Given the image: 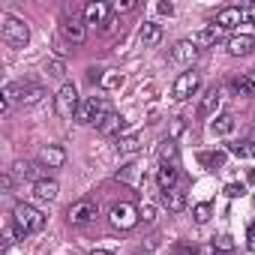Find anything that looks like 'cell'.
<instances>
[{"instance_id": "21", "label": "cell", "mask_w": 255, "mask_h": 255, "mask_svg": "<svg viewBox=\"0 0 255 255\" xmlns=\"http://www.w3.org/2000/svg\"><path fill=\"white\" fill-rule=\"evenodd\" d=\"M138 177H141V162H126L117 171V180H123V183H138Z\"/></svg>"}, {"instance_id": "13", "label": "cell", "mask_w": 255, "mask_h": 255, "mask_svg": "<svg viewBox=\"0 0 255 255\" xmlns=\"http://www.w3.org/2000/svg\"><path fill=\"white\" fill-rule=\"evenodd\" d=\"M108 18H111V6L108 3H99V0H96V3L84 6V21L87 24H105Z\"/></svg>"}, {"instance_id": "27", "label": "cell", "mask_w": 255, "mask_h": 255, "mask_svg": "<svg viewBox=\"0 0 255 255\" xmlns=\"http://www.w3.org/2000/svg\"><path fill=\"white\" fill-rule=\"evenodd\" d=\"M15 171L21 177H33V180H42V168L36 162H15Z\"/></svg>"}, {"instance_id": "7", "label": "cell", "mask_w": 255, "mask_h": 255, "mask_svg": "<svg viewBox=\"0 0 255 255\" xmlns=\"http://www.w3.org/2000/svg\"><path fill=\"white\" fill-rule=\"evenodd\" d=\"M96 216H99V207L90 198H81V201L69 204V210H66V219L72 225H90V222H96Z\"/></svg>"}, {"instance_id": "23", "label": "cell", "mask_w": 255, "mask_h": 255, "mask_svg": "<svg viewBox=\"0 0 255 255\" xmlns=\"http://www.w3.org/2000/svg\"><path fill=\"white\" fill-rule=\"evenodd\" d=\"M123 123H126V120H123L120 114H111V117H108V120L99 126V129H102V135H117V138H120V132H123Z\"/></svg>"}, {"instance_id": "26", "label": "cell", "mask_w": 255, "mask_h": 255, "mask_svg": "<svg viewBox=\"0 0 255 255\" xmlns=\"http://www.w3.org/2000/svg\"><path fill=\"white\" fill-rule=\"evenodd\" d=\"M42 96H45V93H42V87H36V84L21 87V102H24V105H36Z\"/></svg>"}, {"instance_id": "15", "label": "cell", "mask_w": 255, "mask_h": 255, "mask_svg": "<svg viewBox=\"0 0 255 255\" xmlns=\"http://www.w3.org/2000/svg\"><path fill=\"white\" fill-rule=\"evenodd\" d=\"M33 195H36L39 201H54V198L60 195V186H57V180L42 177V180H36V183H33Z\"/></svg>"}, {"instance_id": "5", "label": "cell", "mask_w": 255, "mask_h": 255, "mask_svg": "<svg viewBox=\"0 0 255 255\" xmlns=\"http://www.w3.org/2000/svg\"><path fill=\"white\" fill-rule=\"evenodd\" d=\"M78 108H81V102H78V90H75V84H60V90H57V96H54V111H57V117H63V120H72V117H78Z\"/></svg>"}, {"instance_id": "18", "label": "cell", "mask_w": 255, "mask_h": 255, "mask_svg": "<svg viewBox=\"0 0 255 255\" xmlns=\"http://www.w3.org/2000/svg\"><path fill=\"white\" fill-rule=\"evenodd\" d=\"M234 129H237V123H234L231 114H216V117L210 120V132L219 135V138H222V135H231Z\"/></svg>"}, {"instance_id": "32", "label": "cell", "mask_w": 255, "mask_h": 255, "mask_svg": "<svg viewBox=\"0 0 255 255\" xmlns=\"http://www.w3.org/2000/svg\"><path fill=\"white\" fill-rule=\"evenodd\" d=\"M99 84H102V87H120V84H123V75H120V72H102V75H99Z\"/></svg>"}, {"instance_id": "37", "label": "cell", "mask_w": 255, "mask_h": 255, "mask_svg": "<svg viewBox=\"0 0 255 255\" xmlns=\"http://www.w3.org/2000/svg\"><path fill=\"white\" fill-rule=\"evenodd\" d=\"M156 9H159L162 15H174V6H171V3H165V0H162V3H159Z\"/></svg>"}, {"instance_id": "14", "label": "cell", "mask_w": 255, "mask_h": 255, "mask_svg": "<svg viewBox=\"0 0 255 255\" xmlns=\"http://www.w3.org/2000/svg\"><path fill=\"white\" fill-rule=\"evenodd\" d=\"M219 102H222V93H219V87H210V90L201 96L198 117H213V114H216V108H219Z\"/></svg>"}, {"instance_id": "9", "label": "cell", "mask_w": 255, "mask_h": 255, "mask_svg": "<svg viewBox=\"0 0 255 255\" xmlns=\"http://www.w3.org/2000/svg\"><path fill=\"white\" fill-rule=\"evenodd\" d=\"M60 33H63V39L66 42H72V45H81L84 39H87V21L84 18H78L75 12L69 15H63V24H60Z\"/></svg>"}, {"instance_id": "22", "label": "cell", "mask_w": 255, "mask_h": 255, "mask_svg": "<svg viewBox=\"0 0 255 255\" xmlns=\"http://www.w3.org/2000/svg\"><path fill=\"white\" fill-rule=\"evenodd\" d=\"M138 150H141L138 135H120L117 138V153H138Z\"/></svg>"}, {"instance_id": "36", "label": "cell", "mask_w": 255, "mask_h": 255, "mask_svg": "<svg viewBox=\"0 0 255 255\" xmlns=\"http://www.w3.org/2000/svg\"><path fill=\"white\" fill-rule=\"evenodd\" d=\"M171 255H198V252L189 249V246H177V249H171Z\"/></svg>"}, {"instance_id": "4", "label": "cell", "mask_w": 255, "mask_h": 255, "mask_svg": "<svg viewBox=\"0 0 255 255\" xmlns=\"http://www.w3.org/2000/svg\"><path fill=\"white\" fill-rule=\"evenodd\" d=\"M108 222H111L117 231H132V228L141 222V210H138L135 204H129V201H120V204L111 207Z\"/></svg>"}, {"instance_id": "40", "label": "cell", "mask_w": 255, "mask_h": 255, "mask_svg": "<svg viewBox=\"0 0 255 255\" xmlns=\"http://www.w3.org/2000/svg\"><path fill=\"white\" fill-rule=\"evenodd\" d=\"M198 255H219V252L213 246H204V249H198Z\"/></svg>"}, {"instance_id": "25", "label": "cell", "mask_w": 255, "mask_h": 255, "mask_svg": "<svg viewBox=\"0 0 255 255\" xmlns=\"http://www.w3.org/2000/svg\"><path fill=\"white\" fill-rule=\"evenodd\" d=\"M159 159H162V165H177V144L171 138L159 147Z\"/></svg>"}, {"instance_id": "6", "label": "cell", "mask_w": 255, "mask_h": 255, "mask_svg": "<svg viewBox=\"0 0 255 255\" xmlns=\"http://www.w3.org/2000/svg\"><path fill=\"white\" fill-rule=\"evenodd\" d=\"M198 87H201V72L189 69V72H180V75L174 78V84H171V96H174L177 102H186L189 96L198 93Z\"/></svg>"}, {"instance_id": "8", "label": "cell", "mask_w": 255, "mask_h": 255, "mask_svg": "<svg viewBox=\"0 0 255 255\" xmlns=\"http://www.w3.org/2000/svg\"><path fill=\"white\" fill-rule=\"evenodd\" d=\"M240 24H252V21H249V9L225 6V9L216 12V27H219V30H237Z\"/></svg>"}, {"instance_id": "11", "label": "cell", "mask_w": 255, "mask_h": 255, "mask_svg": "<svg viewBox=\"0 0 255 255\" xmlns=\"http://www.w3.org/2000/svg\"><path fill=\"white\" fill-rule=\"evenodd\" d=\"M252 51H255V36L252 33H234L228 39V54L231 57H246Z\"/></svg>"}, {"instance_id": "34", "label": "cell", "mask_w": 255, "mask_h": 255, "mask_svg": "<svg viewBox=\"0 0 255 255\" xmlns=\"http://www.w3.org/2000/svg\"><path fill=\"white\" fill-rule=\"evenodd\" d=\"M141 219H144V222H153V219H156V210H153V204H144V207H141Z\"/></svg>"}, {"instance_id": "1", "label": "cell", "mask_w": 255, "mask_h": 255, "mask_svg": "<svg viewBox=\"0 0 255 255\" xmlns=\"http://www.w3.org/2000/svg\"><path fill=\"white\" fill-rule=\"evenodd\" d=\"M12 225H15V234H21V237H27V234H36V231H42L45 228V216H42V210H36L33 204H15L12 207Z\"/></svg>"}, {"instance_id": "30", "label": "cell", "mask_w": 255, "mask_h": 255, "mask_svg": "<svg viewBox=\"0 0 255 255\" xmlns=\"http://www.w3.org/2000/svg\"><path fill=\"white\" fill-rule=\"evenodd\" d=\"M135 9H138L135 0H117V3H111V12L114 15H126V12H135Z\"/></svg>"}, {"instance_id": "33", "label": "cell", "mask_w": 255, "mask_h": 255, "mask_svg": "<svg viewBox=\"0 0 255 255\" xmlns=\"http://www.w3.org/2000/svg\"><path fill=\"white\" fill-rule=\"evenodd\" d=\"M216 252H234V240L228 237V234H222V237H213V243H210Z\"/></svg>"}, {"instance_id": "24", "label": "cell", "mask_w": 255, "mask_h": 255, "mask_svg": "<svg viewBox=\"0 0 255 255\" xmlns=\"http://www.w3.org/2000/svg\"><path fill=\"white\" fill-rule=\"evenodd\" d=\"M231 87H234L240 96H255V84H252L249 75H234V78H231Z\"/></svg>"}, {"instance_id": "19", "label": "cell", "mask_w": 255, "mask_h": 255, "mask_svg": "<svg viewBox=\"0 0 255 255\" xmlns=\"http://www.w3.org/2000/svg\"><path fill=\"white\" fill-rule=\"evenodd\" d=\"M198 48H210V45H219L222 42V30L213 24V27H204V30H198L195 33V39H192Z\"/></svg>"}, {"instance_id": "2", "label": "cell", "mask_w": 255, "mask_h": 255, "mask_svg": "<svg viewBox=\"0 0 255 255\" xmlns=\"http://www.w3.org/2000/svg\"><path fill=\"white\" fill-rule=\"evenodd\" d=\"M0 36H3V42H6L9 48H24V45L30 42V27H27L18 15L3 12V15H0Z\"/></svg>"}, {"instance_id": "41", "label": "cell", "mask_w": 255, "mask_h": 255, "mask_svg": "<svg viewBox=\"0 0 255 255\" xmlns=\"http://www.w3.org/2000/svg\"><path fill=\"white\" fill-rule=\"evenodd\" d=\"M90 255H114V252H105V249H90Z\"/></svg>"}, {"instance_id": "31", "label": "cell", "mask_w": 255, "mask_h": 255, "mask_svg": "<svg viewBox=\"0 0 255 255\" xmlns=\"http://www.w3.org/2000/svg\"><path fill=\"white\" fill-rule=\"evenodd\" d=\"M45 69H48V75H51V78H63V75H66V63H63L60 57H51Z\"/></svg>"}, {"instance_id": "20", "label": "cell", "mask_w": 255, "mask_h": 255, "mask_svg": "<svg viewBox=\"0 0 255 255\" xmlns=\"http://www.w3.org/2000/svg\"><path fill=\"white\" fill-rule=\"evenodd\" d=\"M156 183H159L162 192H165V189H174V186H177V165H159Z\"/></svg>"}, {"instance_id": "29", "label": "cell", "mask_w": 255, "mask_h": 255, "mask_svg": "<svg viewBox=\"0 0 255 255\" xmlns=\"http://www.w3.org/2000/svg\"><path fill=\"white\" fill-rule=\"evenodd\" d=\"M192 216H195V222H198V225H204V222L213 216V207H210L207 201H201V204H195V207H192Z\"/></svg>"}, {"instance_id": "12", "label": "cell", "mask_w": 255, "mask_h": 255, "mask_svg": "<svg viewBox=\"0 0 255 255\" xmlns=\"http://www.w3.org/2000/svg\"><path fill=\"white\" fill-rule=\"evenodd\" d=\"M63 162H66V150H63V147L45 144V147L39 150V165H45V168H60Z\"/></svg>"}, {"instance_id": "28", "label": "cell", "mask_w": 255, "mask_h": 255, "mask_svg": "<svg viewBox=\"0 0 255 255\" xmlns=\"http://www.w3.org/2000/svg\"><path fill=\"white\" fill-rule=\"evenodd\" d=\"M228 150L234 153V156H249V159H255V141H240V144H228Z\"/></svg>"}, {"instance_id": "39", "label": "cell", "mask_w": 255, "mask_h": 255, "mask_svg": "<svg viewBox=\"0 0 255 255\" xmlns=\"http://www.w3.org/2000/svg\"><path fill=\"white\" fill-rule=\"evenodd\" d=\"M249 249H252V252H255V225H252V228H249Z\"/></svg>"}, {"instance_id": "10", "label": "cell", "mask_w": 255, "mask_h": 255, "mask_svg": "<svg viewBox=\"0 0 255 255\" xmlns=\"http://www.w3.org/2000/svg\"><path fill=\"white\" fill-rule=\"evenodd\" d=\"M198 45L192 42V39H180V42H174V48H171V60L174 63H195V57H198Z\"/></svg>"}, {"instance_id": "3", "label": "cell", "mask_w": 255, "mask_h": 255, "mask_svg": "<svg viewBox=\"0 0 255 255\" xmlns=\"http://www.w3.org/2000/svg\"><path fill=\"white\" fill-rule=\"evenodd\" d=\"M111 114H114V111H111V105H108L105 96H87V99L81 102V108H78V120H81V123H99V126H102Z\"/></svg>"}, {"instance_id": "16", "label": "cell", "mask_w": 255, "mask_h": 255, "mask_svg": "<svg viewBox=\"0 0 255 255\" xmlns=\"http://www.w3.org/2000/svg\"><path fill=\"white\" fill-rule=\"evenodd\" d=\"M138 39L150 48V45H159L162 42V24H156V21H144L141 24V30H138Z\"/></svg>"}, {"instance_id": "35", "label": "cell", "mask_w": 255, "mask_h": 255, "mask_svg": "<svg viewBox=\"0 0 255 255\" xmlns=\"http://www.w3.org/2000/svg\"><path fill=\"white\" fill-rule=\"evenodd\" d=\"M240 192H243V186H240V183H228V186H225V195H228V198H237Z\"/></svg>"}, {"instance_id": "38", "label": "cell", "mask_w": 255, "mask_h": 255, "mask_svg": "<svg viewBox=\"0 0 255 255\" xmlns=\"http://www.w3.org/2000/svg\"><path fill=\"white\" fill-rule=\"evenodd\" d=\"M102 30H105V33H114V30H117V18H108V21L102 24Z\"/></svg>"}, {"instance_id": "17", "label": "cell", "mask_w": 255, "mask_h": 255, "mask_svg": "<svg viewBox=\"0 0 255 255\" xmlns=\"http://www.w3.org/2000/svg\"><path fill=\"white\" fill-rule=\"evenodd\" d=\"M162 204H165L171 213H180V210L186 207V192H183L180 186H174V189H165V192H162Z\"/></svg>"}, {"instance_id": "42", "label": "cell", "mask_w": 255, "mask_h": 255, "mask_svg": "<svg viewBox=\"0 0 255 255\" xmlns=\"http://www.w3.org/2000/svg\"><path fill=\"white\" fill-rule=\"evenodd\" d=\"M249 78H252V84H255V69H252V72H249Z\"/></svg>"}]
</instances>
